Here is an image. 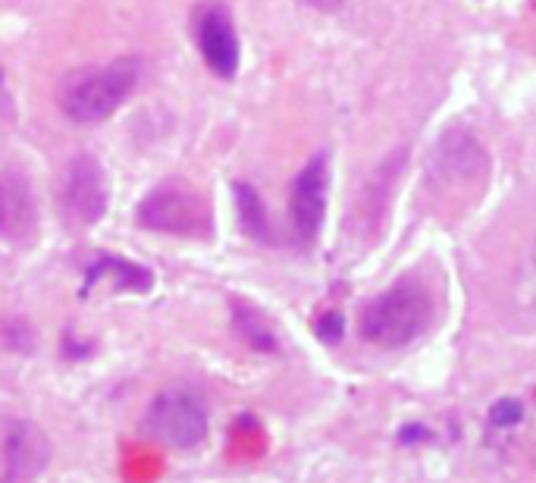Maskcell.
I'll return each mask as SVG.
<instances>
[{"instance_id": "7a4b0ae2", "label": "cell", "mask_w": 536, "mask_h": 483, "mask_svg": "<svg viewBox=\"0 0 536 483\" xmlns=\"http://www.w3.org/2000/svg\"><path fill=\"white\" fill-rule=\"evenodd\" d=\"M138 85V60L120 57L104 66H85L69 73L60 88V110L76 123H101L120 110Z\"/></svg>"}, {"instance_id": "8992f818", "label": "cell", "mask_w": 536, "mask_h": 483, "mask_svg": "<svg viewBox=\"0 0 536 483\" xmlns=\"http://www.w3.org/2000/svg\"><path fill=\"white\" fill-rule=\"evenodd\" d=\"M192 32H195L198 51L204 63L211 66L214 76L232 79L239 73V60H242L239 32L226 4H220V0H204V4H198L192 13Z\"/></svg>"}, {"instance_id": "2e32d148", "label": "cell", "mask_w": 536, "mask_h": 483, "mask_svg": "<svg viewBox=\"0 0 536 483\" xmlns=\"http://www.w3.org/2000/svg\"><path fill=\"white\" fill-rule=\"evenodd\" d=\"M311 7H317V10H339L342 7V0H308Z\"/></svg>"}, {"instance_id": "9c48e42d", "label": "cell", "mask_w": 536, "mask_h": 483, "mask_svg": "<svg viewBox=\"0 0 536 483\" xmlns=\"http://www.w3.org/2000/svg\"><path fill=\"white\" fill-rule=\"evenodd\" d=\"M60 201H63V214L79 226H91L107 214L110 186H107L104 167L95 157L82 154L69 164V170L63 176Z\"/></svg>"}, {"instance_id": "52a82bcc", "label": "cell", "mask_w": 536, "mask_h": 483, "mask_svg": "<svg viewBox=\"0 0 536 483\" xmlns=\"http://www.w3.org/2000/svg\"><path fill=\"white\" fill-rule=\"evenodd\" d=\"M326 195H330V160H326V154H314L295 176L289 198L292 236L301 248L314 245L320 236V226L326 217Z\"/></svg>"}, {"instance_id": "3957f363", "label": "cell", "mask_w": 536, "mask_h": 483, "mask_svg": "<svg viewBox=\"0 0 536 483\" xmlns=\"http://www.w3.org/2000/svg\"><path fill=\"white\" fill-rule=\"evenodd\" d=\"M138 223L151 233L207 239L214 233V207L195 186L170 179L154 186L138 204Z\"/></svg>"}, {"instance_id": "5b68a950", "label": "cell", "mask_w": 536, "mask_h": 483, "mask_svg": "<svg viewBox=\"0 0 536 483\" xmlns=\"http://www.w3.org/2000/svg\"><path fill=\"white\" fill-rule=\"evenodd\" d=\"M145 430L170 449H192L207 436V411L189 389H163L145 414Z\"/></svg>"}, {"instance_id": "8fae6325", "label": "cell", "mask_w": 536, "mask_h": 483, "mask_svg": "<svg viewBox=\"0 0 536 483\" xmlns=\"http://www.w3.org/2000/svg\"><path fill=\"white\" fill-rule=\"evenodd\" d=\"M91 283H107L113 292H148L154 286V276L142 264L107 255L88 267V286Z\"/></svg>"}, {"instance_id": "9a60e30c", "label": "cell", "mask_w": 536, "mask_h": 483, "mask_svg": "<svg viewBox=\"0 0 536 483\" xmlns=\"http://www.w3.org/2000/svg\"><path fill=\"white\" fill-rule=\"evenodd\" d=\"M489 418H493V424H515L521 418V405L515 399H502L493 411H489Z\"/></svg>"}, {"instance_id": "6da1fadb", "label": "cell", "mask_w": 536, "mask_h": 483, "mask_svg": "<svg viewBox=\"0 0 536 483\" xmlns=\"http://www.w3.org/2000/svg\"><path fill=\"white\" fill-rule=\"evenodd\" d=\"M433 320V298L427 286L414 276H405L389 286L374 302L364 305L358 330L370 345L380 349H402V345L424 336Z\"/></svg>"}, {"instance_id": "30bf717a", "label": "cell", "mask_w": 536, "mask_h": 483, "mask_svg": "<svg viewBox=\"0 0 536 483\" xmlns=\"http://www.w3.org/2000/svg\"><path fill=\"white\" fill-rule=\"evenodd\" d=\"M0 236L13 245H32L38 236V204L29 176L7 167L0 170Z\"/></svg>"}, {"instance_id": "ac0fdd59", "label": "cell", "mask_w": 536, "mask_h": 483, "mask_svg": "<svg viewBox=\"0 0 536 483\" xmlns=\"http://www.w3.org/2000/svg\"><path fill=\"white\" fill-rule=\"evenodd\" d=\"M0 85H4V66H0Z\"/></svg>"}, {"instance_id": "4fadbf2b", "label": "cell", "mask_w": 536, "mask_h": 483, "mask_svg": "<svg viewBox=\"0 0 536 483\" xmlns=\"http://www.w3.org/2000/svg\"><path fill=\"white\" fill-rule=\"evenodd\" d=\"M232 324H236V333L248 345H254V349H264V352L276 349V333L270 330L267 317L258 308H251L245 302H232Z\"/></svg>"}, {"instance_id": "e0dca14e", "label": "cell", "mask_w": 536, "mask_h": 483, "mask_svg": "<svg viewBox=\"0 0 536 483\" xmlns=\"http://www.w3.org/2000/svg\"><path fill=\"white\" fill-rule=\"evenodd\" d=\"M530 289L536 295V251H533V261H530Z\"/></svg>"}, {"instance_id": "5bb4252c", "label": "cell", "mask_w": 536, "mask_h": 483, "mask_svg": "<svg viewBox=\"0 0 536 483\" xmlns=\"http://www.w3.org/2000/svg\"><path fill=\"white\" fill-rule=\"evenodd\" d=\"M314 330H317V336L323 342H339L342 339V314L339 311H326L323 317H317Z\"/></svg>"}, {"instance_id": "7c38bea8", "label": "cell", "mask_w": 536, "mask_h": 483, "mask_svg": "<svg viewBox=\"0 0 536 483\" xmlns=\"http://www.w3.org/2000/svg\"><path fill=\"white\" fill-rule=\"evenodd\" d=\"M236 207H239V220L245 233L264 245H273V226H270L267 204L258 195V189L248 186V182H236Z\"/></svg>"}, {"instance_id": "ba28073f", "label": "cell", "mask_w": 536, "mask_h": 483, "mask_svg": "<svg viewBox=\"0 0 536 483\" xmlns=\"http://www.w3.org/2000/svg\"><path fill=\"white\" fill-rule=\"evenodd\" d=\"M51 462V443L35 421H7L0 430V483H29Z\"/></svg>"}, {"instance_id": "277c9868", "label": "cell", "mask_w": 536, "mask_h": 483, "mask_svg": "<svg viewBox=\"0 0 536 483\" xmlns=\"http://www.w3.org/2000/svg\"><path fill=\"white\" fill-rule=\"evenodd\" d=\"M489 176V154L468 129H449L439 135L427 157V179L436 192H471L480 189Z\"/></svg>"}]
</instances>
